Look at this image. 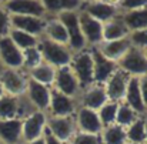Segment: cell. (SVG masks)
<instances>
[{
  "label": "cell",
  "mask_w": 147,
  "mask_h": 144,
  "mask_svg": "<svg viewBox=\"0 0 147 144\" xmlns=\"http://www.w3.org/2000/svg\"><path fill=\"white\" fill-rule=\"evenodd\" d=\"M26 73H27L30 80H33L36 83H40V84H45V86H49V87H53L54 76H56V69L53 66L42 61L39 66H36L34 69H32Z\"/></svg>",
  "instance_id": "obj_27"
},
{
  "label": "cell",
  "mask_w": 147,
  "mask_h": 144,
  "mask_svg": "<svg viewBox=\"0 0 147 144\" xmlns=\"http://www.w3.org/2000/svg\"><path fill=\"white\" fill-rule=\"evenodd\" d=\"M10 30H11L10 14H9V11L0 4V37L9 36Z\"/></svg>",
  "instance_id": "obj_36"
},
{
  "label": "cell",
  "mask_w": 147,
  "mask_h": 144,
  "mask_svg": "<svg viewBox=\"0 0 147 144\" xmlns=\"http://www.w3.org/2000/svg\"><path fill=\"white\" fill-rule=\"evenodd\" d=\"M96 48L107 60H110L113 63H119L124 57V54L131 48V43H130L129 37H126V39H119V40L101 42Z\"/></svg>",
  "instance_id": "obj_19"
},
{
  "label": "cell",
  "mask_w": 147,
  "mask_h": 144,
  "mask_svg": "<svg viewBox=\"0 0 147 144\" xmlns=\"http://www.w3.org/2000/svg\"><path fill=\"white\" fill-rule=\"evenodd\" d=\"M1 6L9 11L10 16H47L40 0H7Z\"/></svg>",
  "instance_id": "obj_13"
},
{
  "label": "cell",
  "mask_w": 147,
  "mask_h": 144,
  "mask_svg": "<svg viewBox=\"0 0 147 144\" xmlns=\"http://www.w3.org/2000/svg\"><path fill=\"white\" fill-rule=\"evenodd\" d=\"M47 130L60 141L69 144V141L73 139V136L77 133L74 116H66V117H50L49 116Z\"/></svg>",
  "instance_id": "obj_9"
},
{
  "label": "cell",
  "mask_w": 147,
  "mask_h": 144,
  "mask_svg": "<svg viewBox=\"0 0 147 144\" xmlns=\"http://www.w3.org/2000/svg\"><path fill=\"white\" fill-rule=\"evenodd\" d=\"M0 144H3V143H1V141H0Z\"/></svg>",
  "instance_id": "obj_48"
},
{
  "label": "cell",
  "mask_w": 147,
  "mask_h": 144,
  "mask_svg": "<svg viewBox=\"0 0 147 144\" xmlns=\"http://www.w3.org/2000/svg\"><path fill=\"white\" fill-rule=\"evenodd\" d=\"M79 107L77 98L66 96L51 87V96L50 104L47 108V116L50 117H66V116H74L76 110Z\"/></svg>",
  "instance_id": "obj_8"
},
{
  "label": "cell",
  "mask_w": 147,
  "mask_h": 144,
  "mask_svg": "<svg viewBox=\"0 0 147 144\" xmlns=\"http://www.w3.org/2000/svg\"><path fill=\"white\" fill-rule=\"evenodd\" d=\"M92 56H93V69H94V83L104 84L109 77L119 69L117 63H113L103 57L96 47H92Z\"/></svg>",
  "instance_id": "obj_20"
},
{
  "label": "cell",
  "mask_w": 147,
  "mask_h": 144,
  "mask_svg": "<svg viewBox=\"0 0 147 144\" xmlns=\"http://www.w3.org/2000/svg\"><path fill=\"white\" fill-rule=\"evenodd\" d=\"M77 101H79V106L97 111L101 106H104L109 101V98L106 94L104 86L94 83V84H92V86H89V87H86L80 92V94L77 97Z\"/></svg>",
  "instance_id": "obj_16"
},
{
  "label": "cell",
  "mask_w": 147,
  "mask_h": 144,
  "mask_svg": "<svg viewBox=\"0 0 147 144\" xmlns=\"http://www.w3.org/2000/svg\"><path fill=\"white\" fill-rule=\"evenodd\" d=\"M143 53H144V56H146V59H147V48H144V50H143Z\"/></svg>",
  "instance_id": "obj_44"
},
{
  "label": "cell",
  "mask_w": 147,
  "mask_h": 144,
  "mask_svg": "<svg viewBox=\"0 0 147 144\" xmlns=\"http://www.w3.org/2000/svg\"><path fill=\"white\" fill-rule=\"evenodd\" d=\"M3 70V66H1V61H0V71Z\"/></svg>",
  "instance_id": "obj_47"
},
{
  "label": "cell",
  "mask_w": 147,
  "mask_h": 144,
  "mask_svg": "<svg viewBox=\"0 0 147 144\" xmlns=\"http://www.w3.org/2000/svg\"><path fill=\"white\" fill-rule=\"evenodd\" d=\"M126 144H146V143H129V141H127Z\"/></svg>",
  "instance_id": "obj_45"
},
{
  "label": "cell",
  "mask_w": 147,
  "mask_h": 144,
  "mask_svg": "<svg viewBox=\"0 0 147 144\" xmlns=\"http://www.w3.org/2000/svg\"><path fill=\"white\" fill-rule=\"evenodd\" d=\"M144 120L146 116H142L126 127V139L129 143H144Z\"/></svg>",
  "instance_id": "obj_31"
},
{
  "label": "cell",
  "mask_w": 147,
  "mask_h": 144,
  "mask_svg": "<svg viewBox=\"0 0 147 144\" xmlns=\"http://www.w3.org/2000/svg\"><path fill=\"white\" fill-rule=\"evenodd\" d=\"M4 94H6V93H4V89H3V86H1V83H0V97H3Z\"/></svg>",
  "instance_id": "obj_42"
},
{
  "label": "cell",
  "mask_w": 147,
  "mask_h": 144,
  "mask_svg": "<svg viewBox=\"0 0 147 144\" xmlns=\"http://www.w3.org/2000/svg\"><path fill=\"white\" fill-rule=\"evenodd\" d=\"M74 120H76L77 131L100 136V133L103 130V124L98 118V114L96 110L79 106L76 113H74Z\"/></svg>",
  "instance_id": "obj_11"
},
{
  "label": "cell",
  "mask_w": 147,
  "mask_h": 144,
  "mask_svg": "<svg viewBox=\"0 0 147 144\" xmlns=\"http://www.w3.org/2000/svg\"><path fill=\"white\" fill-rule=\"evenodd\" d=\"M47 16H57L63 11H79L83 6L82 0H40Z\"/></svg>",
  "instance_id": "obj_25"
},
{
  "label": "cell",
  "mask_w": 147,
  "mask_h": 144,
  "mask_svg": "<svg viewBox=\"0 0 147 144\" xmlns=\"http://www.w3.org/2000/svg\"><path fill=\"white\" fill-rule=\"evenodd\" d=\"M57 17L60 19V22L63 23V26L67 32V37H69L67 46L73 53L89 48L86 44L84 37H83L82 29H80L79 11H63V13L57 14Z\"/></svg>",
  "instance_id": "obj_3"
},
{
  "label": "cell",
  "mask_w": 147,
  "mask_h": 144,
  "mask_svg": "<svg viewBox=\"0 0 147 144\" xmlns=\"http://www.w3.org/2000/svg\"><path fill=\"white\" fill-rule=\"evenodd\" d=\"M82 1H83V4H84V3H92V1H94V0H82Z\"/></svg>",
  "instance_id": "obj_43"
},
{
  "label": "cell",
  "mask_w": 147,
  "mask_h": 144,
  "mask_svg": "<svg viewBox=\"0 0 147 144\" xmlns=\"http://www.w3.org/2000/svg\"><path fill=\"white\" fill-rule=\"evenodd\" d=\"M144 143L147 144V116L146 120H144Z\"/></svg>",
  "instance_id": "obj_41"
},
{
  "label": "cell",
  "mask_w": 147,
  "mask_h": 144,
  "mask_svg": "<svg viewBox=\"0 0 147 144\" xmlns=\"http://www.w3.org/2000/svg\"><path fill=\"white\" fill-rule=\"evenodd\" d=\"M69 144H101V141H100V136L77 131L73 136V139L69 141Z\"/></svg>",
  "instance_id": "obj_35"
},
{
  "label": "cell",
  "mask_w": 147,
  "mask_h": 144,
  "mask_svg": "<svg viewBox=\"0 0 147 144\" xmlns=\"http://www.w3.org/2000/svg\"><path fill=\"white\" fill-rule=\"evenodd\" d=\"M129 34H130V32L126 27L120 14L110 19L109 22L103 23V42L126 39V37H129Z\"/></svg>",
  "instance_id": "obj_24"
},
{
  "label": "cell",
  "mask_w": 147,
  "mask_h": 144,
  "mask_svg": "<svg viewBox=\"0 0 147 144\" xmlns=\"http://www.w3.org/2000/svg\"><path fill=\"white\" fill-rule=\"evenodd\" d=\"M0 141L3 144H22V120H0Z\"/></svg>",
  "instance_id": "obj_22"
},
{
  "label": "cell",
  "mask_w": 147,
  "mask_h": 144,
  "mask_svg": "<svg viewBox=\"0 0 147 144\" xmlns=\"http://www.w3.org/2000/svg\"><path fill=\"white\" fill-rule=\"evenodd\" d=\"M100 141L101 144H126V129L117 124L103 127L100 133Z\"/></svg>",
  "instance_id": "obj_28"
},
{
  "label": "cell",
  "mask_w": 147,
  "mask_h": 144,
  "mask_svg": "<svg viewBox=\"0 0 147 144\" xmlns=\"http://www.w3.org/2000/svg\"><path fill=\"white\" fill-rule=\"evenodd\" d=\"M53 89L66 94V96L74 97V98H77L80 92H82L80 83H79V80H77V77H76V74H74V71L71 70L70 66L56 69Z\"/></svg>",
  "instance_id": "obj_7"
},
{
  "label": "cell",
  "mask_w": 147,
  "mask_h": 144,
  "mask_svg": "<svg viewBox=\"0 0 147 144\" xmlns=\"http://www.w3.org/2000/svg\"><path fill=\"white\" fill-rule=\"evenodd\" d=\"M42 61H43V57H42V53H40L37 46L23 50V70L24 71L34 69Z\"/></svg>",
  "instance_id": "obj_33"
},
{
  "label": "cell",
  "mask_w": 147,
  "mask_h": 144,
  "mask_svg": "<svg viewBox=\"0 0 147 144\" xmlns=\"http://www.w3.org/2000/svg\"><path fill=\"white\" fill-rule=\"evenodd\" d=\"M24 96L27 97V100L30 101V104L33 106L34 110L47 113V108H49L50 104V96H51V87L36 83V81L29 79Z\"/></svg>",
  "instance_id": "obj_14"
},
{
  "label": "cell",
  "mask_w": 147,
  "mask_h": 144,
  "mask_svg": "<svg viewBox=\"0 0 147 144\" xmlns=\"http://www.w3.org/2000/svg\"><path fill=\"white\" fill-rule=\"evenodd\" d=\"M117 107H119V103H116V101H110V100H109L104 106H101V107L97 110L98 118H100L103 127H107V126L116 124Z\"/></svg>",
  "instance_id": "obj_32"
},
{
  "label": "cell",
  "mask_w": 147,
  "mask_h": 144,
  "mask_svg": "<svg viewBox=\"0 0 147 144\" xmlns=\"http://www.w3.org/2000/svg\"><path fill=\"white\" fill-rule=\"evenodd\" d=\"M0 61L3 69L23 70V51L11 42L9 36L0 37Z\"/></svg>",
  "instance_id": "obj_12"
},
{
  "label": "cell",
  "mask_w": 147,
  "mask_h": 144,
  "mask_svg": "<svg viewBox=\"0 0 147 144\" xmlns=\"http://www.w3.org/2000/svg\"><path fill=\"white\" fill-rule=\"evenodd\" d=\"M47 113L34 110L22 120V144L43 137L47 129Z\"/></svg>",
  "instance_id": "obj_4"
},
{
  "label": "cell",
  "mask_w": 147,
  "mask_h": 144,
  "mask_svg": "<svg viewBox=\"0 0 147 144\" xmlns=\"http://www.w3.org/2000/svg\"><path fill=\"white\" fill-rule=\"evenodd\" d=\"M23 144H45V139L40 137V139H36V140H32V141H27V143Z\"/></svg>",
  "instance_id": "obj_40"
},
{
  "label": "cell",
  "mask_w": 147,
  "mask_h": 144,
  "mask_svg": "<svg viewBox=\"0 0 147 144\" xmlns=\"http://www.w3.org/2000/svg\"><path fill=\"white\" fill-rule=\"evenodd\" d=\"M7 0H0V4H3V3H6Z\"/></svg>",
  "instance_id": "obj_46"
},
{
  "label": "cell",
  "mask_w": 147,
  "mask_h": 144,
  "mask_svg": "<svg viewBox=\"0 0 147 144\" xmlns=\"http://www.w3.org/2000/svg\"><path fill=\"white\" fill-rule=\"evenodd\" d=\"M80 10L87 13L89 16H92L93 19H96L100 23H106L110 19H113V17H116L121 13L117 6L109 4V3L101 1V0H94L92 3H84Z\"/></svg>",
  "instance_id": "obj_18"
},
{
  "label": "cell",
  "mask_w": 147,
  "mask_h": 144,
  "mask_svg": "<svg viewBox=\"0 0 147 144\" xmlns=\"http://www.w3.org/2000/svg\"><path fill=\"white\" fill-rule=\"evenodd\" d=\"M11 29L26 32L32 36L42 37L45 33L46 17H36V16H10Z\"/></svg>",
  "instance_id": "obj_17"
},
{
  "label": "cell",
  "mask_w": 147,
  "mask_h": 144,
  "mask_svg": "<svg viewBox=\"0 0 147 144\" xmlns=\"http://www.w3.org/2000/svg\"><path fill=\"white\" fill-rule=\"evenodd\" d=\"M43 37L49 39L54 43L64 44V46H67L69 43L67 32L57 16H46V26H45Z\"/></svg>",
  "instance_id": "obj_23"
},
{
  "label": "cell",
  "mask_w": 147,
  "mask_h": 144,
  "mask_svg": "<svg viewBox=\"0 0 147 144\" xmlns=\"http://www.w3.org/2000/svg\"><path fill=\"white\" fill-rule=\"evenodd\" d=\"M79 23L87 47H97L103 42V23L97 22L82 10H79Z\"/></svg>",
  "instance_id": "obj_10"
},
{
  "label": "cell",
  "mask_w": 147,
  "mask_h": 144,
  "mask_svg": "<svg viewBox=\"0 0 147 144\" xmlns=\"http://www.w3.org/2000/svg\"><path fill=\"white\" fill-rule=\"evenodd\" d=\"M9 37L11 39V42L20 48L22 51L26 50V48L34 47L39 44V39L40 37H36V36H32L26 32H22V30H16V29H11L10 33H9Z\"/></svg>",
  "instance_id": "obj_29"
},
{
  "label": "cell",
  "mask_w": 147,
  "mask_h": 144,
  "mask_svg": "<svg viewBox=\"0 0 147 144\" xmlns=\"http://www.w3.org/2000/svg\"><path fill=\"white\" fill-rule=\"evenodd\" d=\"M43 139H45V144H66V143H63V141H60L59 139H56L47 129H46V131L43 134Z\"/></svg>",
  "instance_id": "obj_39"
},
{
  "label": "cell",
  "mask_w": 147,
  "mask_h": 144,
  "mask_svg": "<svg viewBox=\"0 0 147 144\" xmlns=\"http://www.w3.org/2000/svg\"><path fill=\"white\" fill-rule=\"evenodd\" d=\"M74 71L82 90L94 84V69H93V56L92 50L86 48L77 53H73V59L69 64Z\"/></svg>",
  "instance_id": "obj_2"
},
{
  "label": "cell",
  "mask_w": 147,
  "mask_h": 144,
  "mask_svg": "<svg viewBox=\"0 0 147 144\" xmlns=\"http://www.w3.org/2000/svg\"><path fill=\"white\" fill-rule=\"evenodd\" d=\"M139 116L129 104H126L124 101H120L119 103V107H117V116H116V124L117 126H121V127H129L133 121H136Z\"/></svg>",
  "instance_id": "obj_30"
},
{
  "label": "cell",
  "mask_w": 147,
  "mask_h": 144,
  "mask_svg": "<svg viewBox=\"0 0 147 144\" xmlns=\"http://www.w3.org/2000/svg\"><path fill=\"white\" fill-rule=\"evenodd\" d=\"M129 80H130V76L127 73H124L123 70L117 69L109 77V80L103 84L104 90H106V94H107V98L110 101H116V103L123 101Z\"/></svg>",
  "instance_id": "obj_15"
},
{
  "label": "cell",
  "mask_w": 147,
  "mask_h": 144,
  "mask_svg": "<svg viewBox=\"0 0 147 144\" xmlns=\"http://www.w3.org/2000/svg\"><path fill=\"white\" fill-rule=\"evenodd\" d=\"M123 101L126 104H129L139 116H147V107L144 106V101H143V97H142L140 84H139L137 77H130Z\"/></svg>",
  "instance_id": "obj_21"
},
{
  "label": "cell",
  "mask_w": 147,
  "mask_h": 144,
  "mask_svg": "<svg viewBox=\"0 0 147 144\" xmlns=\"http://www.w3.org/2000/svg\"><path fill=\"white\" fill-rule=\"evenodd\" d=\"M37 47L42 53L43 61L53 66L54 69L69 66L71 59H73V51L69 48V46L54 43V42H51L43 36L39 39Z\"/></svg>",
  "instance_id": "obj_1"
},
{
  "label": "cell",
  "mask_w": 147,
  "mask_h": 144,
  "mask_svg": "<svg viewBox=\"0 0 147 144\" xmlns=\"http://www.w3.org/2000/svg\"><path fill=\"white\" fill-rule=\"evenodd\" d=\"M120 16L130 33L147 27V7L131 10V11H123L120 13Z\"/></svg>",
  "instance_id": "obj_26"
},
{
  "label": "cell",
  "mask_w": 147,
  "mask_h": 144,
  "mask_svg": "<svg viewBox=\"0 0 147 144\" xmlns=\"http://www.w3.org/2000/svg\"><path fill=\"white\" fill-rule=\"evenodd\" d=\"M129 40H130L133 47L142 48V50L147 48V27L130 33L129 34Z\"/></svg>",
  "instance_id": "obj_34"
},
{
  "label": "cell",
  "mask_w": 147,
  "mask_h": 144,
  "mask_svg": "<svg viewBox=\"0 0 147 144\" xmlns=\"http://www.w3.org/2000/svg\"><path fill=\"white\" fill-rule=\"evenodd\" d=\"M27 81H29V76L24 70L3 69L0 71V83L6 94H11V96L24 94Z\"/></svg>",
  "instance_id": "obj_6"
},
{
  "label": "cell",
  "mask_w": 147,
  "mask_h": 144,
  "mask_svg": "<svg viewBox=\"0 0 147 144\" xmlns=\"http://www.w3.org/2000/svg\"><path fill=\"white\" fill-rule=\"evenodd\" d=\"M143 7H147V0H120V4H119V9L121 13L143 9Z\"/></svg>",
  "instance_id": "obj_37"
},
{
  "label": "cell",
  "mask_w": 147,
  "mask_h": 144,
  "mask_svg": "<svg viewBox=\"0 0 147 144\" xmlns=\"http://www.w3.org/2000/svg\"><path fill=\"white\" fill-rule=\"evenodd\" d=\"M139 84H140V92H142L144 106L147 107V76H143V77L139 79Z\"/></svg>",
  "instance_id": "obj_38"
},
{
  "label": "cell",
  "mask_w": 147,
  "mask_h": 144,
  "mask_svg": "<svg viewBox=\"0 0 147 144\" xmlns=\"http://www.w3.org/2000/svg\"><path fill=\"white\" fill-rule=\"evenodd\" d=\"M119 69L127 73L130 77H143L147 76V59L142 48L133 47L124 54V57L117 63Z\"/></svg>",
  "instance_id": "obj_5"
}]
</instances>
